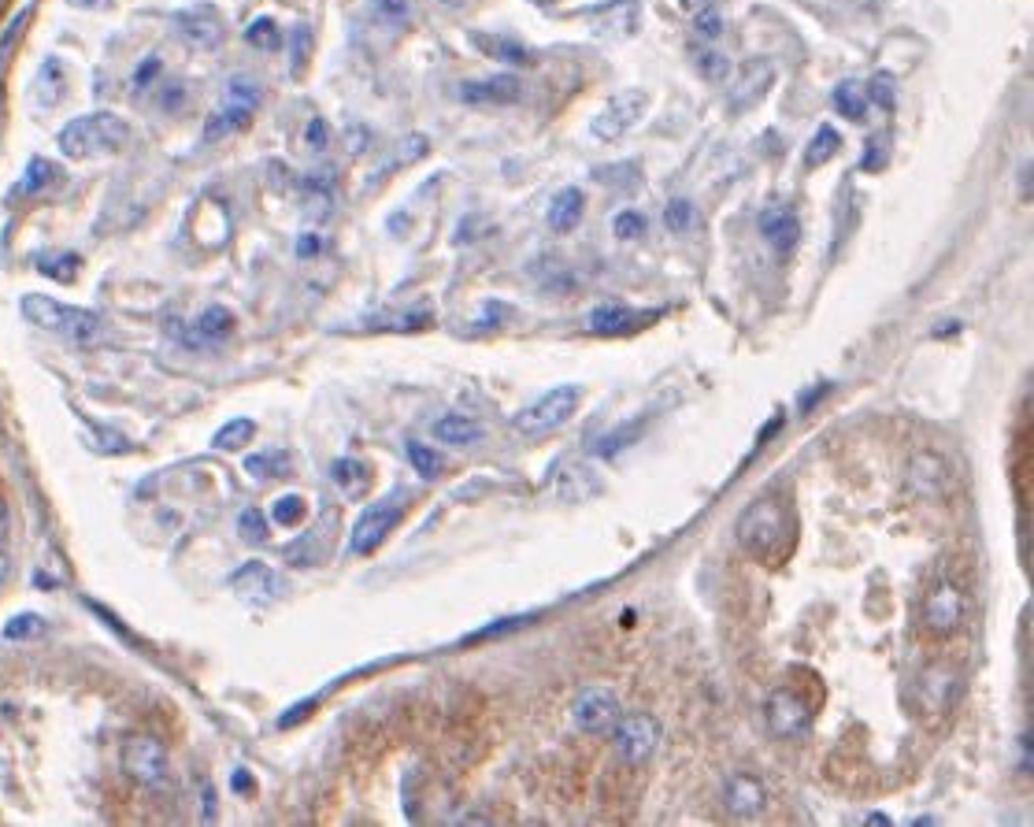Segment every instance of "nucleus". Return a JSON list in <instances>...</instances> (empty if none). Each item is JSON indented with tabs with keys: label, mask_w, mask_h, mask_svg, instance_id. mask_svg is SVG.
I'll return each mask as SVG.
<instances>
[{
	"label": "nucleus",
	"mask_w": 1034,
	"mask_h": 827,
	"mask_svg": "<svg viewBox=\"0 0 1034 827\" xmlns=\"http://www.w3.org/2000/svg\"><path fill=\"white\" fill-rule=\"evenodd\" d=\"M738 542L760 565H783L794 546V516L778 498H756L738 520Z\"/></svg>",
	"instance_id": "f257e3e1"
},
{
	"label": "nucleus",
	"mask_w": 1034,
	"mask_h": 827,
	"mask_svg": "<svg viewBox=\"0 0 1034 827\" xmlns=\"http://www.w3.org/2000/svg\"><path fill=\"white\" fill-rule=\"evenodd\" d=\"M130 141V123L119 119L116 112H89L71 119L56 146L67 160H89V157H105V152H119Z\"/></svg>",
	"instance_id": "f03ea898"
},
{
	"label": "nucleus",
	"mask_w": 1034,
	"mask_h": 827,
	"mask_svg": "<svg viewBox=\"0 0 1034 827\" xmlns=\"http://www.w3.org/2000/svg\"><path fill=\"white\" fill-rule=\"evenodd\" d=\"M19 312L30 319L33 327L49 330V335H63L74 341H93L100 335V316L89 312V308H74V305H60L56 297L44 293H27L19 301Z\"/></svg>",
	"instance_id": "7ed1b4c3"
},
{
	"label": "nucleus",
	"mask_w": 1034,
	"mask_h": 827,
	"mask_svg": "<svg viewBox=\"0 0 1034 827\" xmlns=\"http://www.w3.org/2000/svg\"><path fill=\"white\" fill-rule=\"evenodd\" d=\"M578 405H583V386H575V382L553 386V390L541 393L534 405L519 408V412L511 416V427H516L523 438H545V435L560 431V427L578 412Z\"/></svg>",
	"instance_id": "20e7f679"
},
{
	"label": "nucleus",
	"mask_w": 1034,
	"mask_h": 827,
	"mask_svg": "<svg viewBox=\"0 0 1034 827\" xmlns=\"http://www.w3.org/2000/svg\"><path fill=\"white\" fill-rule=\"evenodd\" d=\"M967 620V594L961 582L938 579L923 594V631L931 638H953Z\"/></svg>",
	"instance_id": "39448f33"
},
{
	"label": "nucleus",
	"mask_w": 1034,
	"mask_h": 827,
	"mask_svg": "<svg viewBox=\"0 0 1034 827\" xmlns=\"http://www.w3.org/2000/svg\"><path fill=\"white\" fill-rule=\"evenodd\" d=\"M612 749H616V757L623 765L630 768H642L645 760L656 754V746H660V720L649 713H630V716H619L616 727H612Z\"/></svg>",
	"instance_id": "423d86ee"
},
{
	"label": "nucleus",
	"mask_w": 1034,
	"mask_h": 827,
	"mask_svg": "<svg viewBox=\"0 0 1034 827\" xmlns=\"http://www.w3.org/2000/svg\"><path fill=\"white\" fill-rule=\"evenodd\" d=\"M119 760H122V771L145 790H160L167 776H171L167 749L160 738H152V735H130L127 743H122Z\"/></svg>",
	"instance_id": "0eeeda50"
},
{
	"label": "nucleus",
	"mask_w": 1034,
	"mask_h": 827,
	"mask_svg": "<svg viewBox=\"0 0 1034 827\" xmlns=\"http://www.w3.org/2000/svg\"><path fill=\"white\" fill-rule=\"evenodd\" d=\"M649 104H653L649 93L638 90V86H634V90H619L616 97H608V104L594 116L589 134L597 141H619L623 134H630V130L642 123Z\"/></svg>",
	"instance_id": "6e6552de"
},
{
	"label": "nucleus",
	"mask_w": 1034,
	"mask_h": 827,
	"mask_svg": "<svg viewBox=\"0 0 1034 827\" xmlns=\"http://www.w3.org/2000/svg\"><path fill=\"white\" fill-rule=\"evenodd\" d=\"M400 516H405V494L400 490L389 494V498H382V501L367 505V509L360 512V520H356V527H352L349 554H356V557L375 554V549L386 542V535L400 524Z\"/></svg>",
	"instance_id": "1a4fd4ad"
},
{
	"label": "nucleus",
	"mask_w": 1034,
	"mask_h": 827,
	"mask_svg": "<svg viewBox=\"0 0 1034 827\" xmlns=\"http://www.w3.org/2000/svg\"><path fill=\"white\" fill-rule=\"evenodd\" d=\"M256 108H260V86H256L252 79H230L227 82V101H222V108L208 119V127H205V141H219V138H227L230 130L245 127L256 116Z\"/></svg>",
	"instance_id": "9d476101"
},
{
	"label": "nucleus",
	"mask_w": 1034,
	"mask_h": 827,
	"mask_svg": "<svg viewBox=\"0 0 1034 827\" xmlns=\"http://www.w3.org/2000/svg\"><path fill=\"white\" fill-rule=\"evenodd\" d=\"M619 716H623V709H619L616 690L597 687V682L594 687H583L578 690V698L571 701V724L583 735H608Z\"/></svg>",
	"instance_id": "9b49d317"
},
{
	"label": "nucleus",
	"mask_w": 1034,
	"mask_h": 827,
	"mask_svg": "<svg viewBox=\"0 0 1034 827\" xmlns=\"http://www.w3.org/2000/svg\"><path fill=\"white\" fill-rule=\"evenodd\" d=\"M175 30H178V38L193 49H219L222 38H227V23H222L216 4L182 8V12L175 16Z\"/></svg>",
	"instance_id": "f8f14e48"
},
{
	"label": "nucleus",
	"mask_w": 1034,
	"mask_h": 827,
	"mask_svg": "<svg viewBox=\"0 0 1034 827\" xmlns=\"http://www.w3.org/2000/svg\"><path fill=\"white\" fill-rule=\"evenodd\" d=\"M905 482H908V490L916 494V498H923V501H938V498H945V494H950L953 476H950V465H945V460H942L938 454H931V449H919V454L908 457Z\"/></svg>",
	"instance_id": "ddd939ff"
},
{
	"label": "nucleus",
	"mask_w": 1034,
	"mask_h": 827,
	"mask_svg": "<svg viewBox=\"0 0 1034 827\" xmlns=\"http://www.w3.org/2000/svg\"><path fill=\"white\" fill-rule=\"evenodd\" d=\"M764 716H767V727H772V735L775 738H801L808 731V724H812V709H808V701L801 698V694H794V690H775L772 698H767V705H764Z\"/></svg>",
	"instance_id": "4468645a"
},
{
	"label": "nucleus",
	"mask_w": 1034,
	"mask_h": 827,
	"mask_svg": "<svg viewBox=\"0 0 1034 827\" xmlns=\"http://www.w3.org/2000/svg\"><path fill=\"white\" fill-rule=\"evenodd\" d=\"M456 97H460L464 104H478V108L519 104L523 101V79H516V74H494V79L460 82L456 86Z\"/></svg>",
	"instance_id": "2eb2a0df"
},
{
	"label": "nucleus",
	"mask_w": 1034,
	"mask_h": 827,
	"mask_svg": "<svg viewBox=\"0 0 1034 827\" xmlns=\"http://www.w3.org/2000/svg\"><path fill=\"white\" fill-rule=\"evenodd\" d=\"M772 86H775V63L772 60L756 57L749 63H742L738 82H734V90H730V108L734 112H749V108H756L767 93H772Z\"/></svg>",
	"instance_id": "dca6fc26"
},
{
	"label": "nucleus",
	"mask_w": 1034,
	"mask_h": 827,
	"mask_svg": "<svg viewBox=\"0 0 1034 827\" xmlns=\"http://www.w3.org/2000/svg\"><path fill=\"white\" fill-rule=\"evenodd\" d=\"M589 27L597 30L600 38H634L642 30V4L638 0H608L589 12Z\"/></svg>",
	"instance_id": "f3484780"
},
{
	"label": "nucleus",
	"mask_w": 1034,
	"mask_h": 827,
	"mask_svg": "<svg viewBox=\"0 0 1034 827\" xmlns=\"http://www.w3.org/2000/svg\"><path fill=\"white\" fill-rule=\"evenodd\" d=\"M723 805H727V813L738 816V820H753V816L764 813L767 790L760 779L749 776V771H738V776H730L723 783Z\"/></svg>",
	"instance_id": "a211bd4d"
},
{
	"label": "nucleus",
	"mask_w": 1034,
	"mask_h": 827,
	"mask_svg": "<svg viewBox=\"0 0 1034 827\" xmlns=\"http://www.w3.org/2000/svg\"><path fill=\"white\" fill-rule=\"evenodd\" d=\"M756 227H760V238L772 246L775 252H794V246L801 241V219H797V212L794 208H786V205H772V208H764L760 212V219H756Z\"/></svg>",
	"instance_id": "6ab92c4d"
},
{
	"label": "nucleus",
	"mask_w": 1034,
	"mask_h": 827,
	"mask_svg": "<svg viewBox=\"0 0 1034 827\" xmlns=\"http://www.w3.org/2000/svg\"><path fill=\"white\" fill-rule=\"evenodd\" d=\"M230 590H238L241 598L252 601V605H267L278 590H282V579H278L267 565H260V560H249V565L230 576Z\"/></svg>",
	"instance_id": "aec40b11"
},
{
	"label": "nucleus",
	"mask_w": 1034,
	"mask_h": 827,
	"mask_svg": "<svg viewBox=\"0 0 1034 827\" xmlns=\"http://www.w3.org/2000/svg\"><path fill=\"white\" fill-rule=\"evenodd\" d=\"M471 46L483 52L486 60L508 63V68H530V63H534V52L523 46V41L508 38V34H486V30H475Z\"/></svg>",
	"instance_id": "412c9836"
},
{
	"label": "nucleus",
	"mask_w": 1034,
	"mask_h": 827,
	"mask_svg": "<svg viewBox=\"0 0 1034 827\" xmlns=\"http://www.w3.org/2000/svg\"><path fill=\"white\" fill-rule=\"evenodd\" d=\"M653 312H630L623 305H597L594 312L586 316V327L594 335H623V330H634L642 323H653Z\"/></svg>",
	"instance_id": "4be33fe9"
},
{
	"label": "nucleus",
	"mask_w": 1034,
	"mask_h": 827,
	"mask_svg": "<svg viewBox=\"0 0 1034 827\" xmlns=\"http://www.w3.org/2000/svg\"><path fill=\"white\" fill-rule=\"evenodd\" d=\"M583 212H586L583 190H578V186H564V190L549 201L545 223H549V230H556V235H567V230H575L578 223H583Z\"/></svg>",
	"instance_id": "5701e85b"
},
{
	"label": "nucleus",
	"mask_w": 1034,
	"mask_h": 827,
	"mask_svg": "<svg viewBox=\"0 0 1034 827\" xmlns=\"http://www.w3.org/2000/svg\"><path fill=\"white\" fill-rule=\"evenodd\" d=\"M430 435L445 446H475L486 438L483 424H475L471 416H460V412H449V416H441V420H434Z\"/></svg>",
	"instance_id": "b1692460"
},
{
	"label": "nucleus",
	"mask_w": 1034,
	"mask_h": 827,
	"mask_svg": "<svg viewBox=\"0 0 1034 827\" xmlns=\"http://www.w3.org/2000/svg\"><path fill=\"white\" fill-rule=\"evenodd\" d=\"M330 479H334V487L345 494V498H364L367 487H371V468H367L364 460L341 457V460H334Z\"/></svg>",
	"instance_id": "393cba45"
},
{
	"label": "nucleus",
	"mask_w": 1034,
	"mask_h": 827,
	"mask_svg": "<svg viewBox=\"0 0 1034 827\" xmlns=\"http://www.w3.org/2000/svg\"><path fill=\"white\" fill-rule=\"evenodd\" d=\"M831 108L842 119H849V123H864V119H867V93H864V86L853 82V79L838 82V86H834V93H831Z\"/></svg>",
	"instance_id": "a878e982"
},
{
	"label": "nucleus",
	"mask_w": 1034,
	"mask_h": 827,
	"mask_svg": "<svg viewBox=\"0 0 1034 827\" xmlns=\"http://www.w3.org/2000/svg\"><path fill=\"white\" fill-rule=\"evenodd\" d=\"M953 682H956L953 668H945V665H934V668L923 671V676H919V694H923V701H927V709L938 713L942 705L950 701Z\"/></svg>",
	"instance_id": "bb28decb"
},
{
	"label": "nucleus",
	"mask_w": 1034,
	"mask_h": 827,
	"mask_svg": "<svg viewBox=\"0 0 1034 827\" xmlns=\"http://www.w3.org/2000/svg\"><path fill=\"white\" fill-rule=\"evenodd\" d=\"M842 149V134L834 130L831 123H823L816 134H812V141H808V149H805V168L808 171H816V168H823L834 152Z\"/></svg>",
	"instance_id": "cd10ccee"
},
{
	"label": "nucleus",
	"mask_w": 1034,
	"mask_h": 827,
	"mask_svg": "<svg viewBox=\"0 0 1034 827\" xmlns=\"http://www.w3.org/2000/svg\"><path fill=\"white\" fill-rule=\"evenodd\" d=\"M405 457H408V465L416 468V476L419 479H438L441 476V468H445V460H441V454L438 449H430V446H422V442H416V438H408L405 442Z\"/></svg>",
	"instance_id": "c85d7f7f"
},
{
	"label": "nucleus",
	"mask_w": 1034,
	"mask_h": 827,
	"mask_svg": "<svg viewBox=\"0 0 1034 827\" xmlns=\"http://www.w3.org/2000/svg\"><path fill=\"white\" fill-rule=\"evenodd\" d=\"M230 330H233V312H230V308H222V305H208L205 312H200V319H197V335L205 338V341L230 338Z\"/></svg>",
	"instance_id": "c756f323"
},
{
	"label": "nucleus",
	"mask_w": 1034,
	"mask_h": 827,
	"mask_svg": "<svg viewBox=\"0 0 1034 827\" xmlns=\"http://www.w3.org/2000/svg\"><path fill=\"white\" fill-rule=\"evenodd\" d=\"M252 438H256V424L252 420H230V424H222L219 431H216L211 446L222 449V454H233V449L249 446Z\"/></svg>",
	"instance_id": "7c9ffc66"
},
{
	"label": "nucleus",
	"mask_w": 1034,
	"mask_h": 827,
	"mask_svg": "<svg viewBox=\"0 0 1034 827\" xmlns=\"http://www.w3.org/2000/svg\"><path fill=\"white\" fill-rule=\"evenodd\" d=\"M245 41H249L252 49H260V52H275L278 46H282V30H278V23L271 16H260V19H252L249 27H245Z\"/></svg>",
	"instance_id": "2f4dec72"
},
{
	"label": "nucleus",
	"mask_w": 1034,
	"mask_h": 827,
	"mask_svg": "<svg viewBox=\"0 0 1034 827\" xmlns=\"http://www.w3.org/2000/svg\"><path fill=\"white\" fill-rule=\"evenodd\" d=\"M664 227H667V235H675V238L689 235V230H694V205H689L686 197H672V201L664 205Z\"/></svg>",
	"instance_id": "473e14b6"
},
{
	"label": "nucleus",
	"mask_w": 1034,
	"mask_h": 827,
	"mask_svg": "<svg viewBox=\"0 0 1034 827\" xmlns=\"http://www.w3.org/2000/svg\"><path fill=\"white\" fill-rule=\"evenodd\" d=\"M245 471L256 479H282V476H289V457L278 454V449L275 454H256V457L245 460Z\"/></svg>",
	"instance_id": "72a5a7b5"
},
{
	"label": "nucleus",
	"mask_w": 1034,
	"mask_h": 827,
	"mask_svg": "<svg viewBox=\"0 0 1034 827\" xmlns=\"http://www.w3.org/2000/svg\"><path fill=\"white\" fill-rule=\"evenodd\" d=\"M305 516H308V505H305L300 494H282V498L271 505V520L278 527H297L300 520H305Z\"/></svg>",
	"instance_id": "f704fd0d"
},
{
	"label": "nucleus",
	"mask_w": 1034,
	"mask_h": 827,
	"mask_svg": "<svg viewBox=\"0 0 1034 827\" xmlns=\"http://www.w3.org/2000/svg\"><path fill=\"white\" fill-rule=\"evenodd\" d=\"M864 93H867V104H878L883 112H889V108L897 104V82L889 79L886 71L872 74V82L864 86Z\"/></svg>",
	"instance_id": "c9c22d12"
},
{
	"label": "nucleus",
	"mask_w": 1034,
	"mask_h": 827,
	"mask_svg": "<svg viewBox=\"0 0 1034 827\" xmlns=\"http://www.w3.org/2000/svg\"><path fill=\"white\" fill-rule=\"evenodd\" d=\"M697 71L705 82H723L730 74V60L719 49H700L697 52Z\"/></svg>",
	"instance_id": "e433bc0d"
},
{
	"label": "nucleus",
	"mask_w": 1034,
	"mask_h": 827,
	"mask_svg": "<svg viewBox=\"0 0 1034 827\" xmlns=\"http://www.w3.org/2000/svg\"><path fill=\"white\" fill-rule=\"evenodd\" d=\"M645 216L642 212H630V208H623V212L612 219V230H616V238L619 241H638V238H645Z\"/></svg>",
	"instance_id": "4c0bfd02"
},
{
	"label": "nucleus",
	"mask_w": 1034,
	"mask_h": 827,
	"mask_svg": "<svg viewBox=\"0 0 1034 827\" xmlns=\"http://www.w3.org/2000/svg\"><path fill=\"white\" fill-rule=\"evenodd\" d=\"M238 531L245 535V542L249 546H264L267 542V520L260 509H245L238 516Z\"/></svg>",
	"instance_id": "58836bf2"
},
{
	"label": "nucleus",
	"mask_w": 1034,
	"mask_h": 827,
	"mask_svg": "<svg viewBox=\"0 0 1034 827\" xmlns=\"http://www.w3.org/2000/svg\"><path fill=\"white\" fill-rule=\"evenodd\" d=\"M44 631V620L41 616H11L8 620V627H4V638H11V642H19V638H33V635H41Z\"/></svg>",
	"instance_id": "ea45409f"
},
{
	"label": "nucleus",
	"mask_w": 1034,
	"mask_h": 827,
	"mask_svg": "<svg viewBox=\"0 0 1034 827\" xmlns=\"http://www.w3.org/2000/svg\"><path fill=\"white\" fill-rule=\"evenodd\" d=\"M38 268H41V275H49V279L71 282V279H74V268H78V257H41Z\"/></svg>",
	"instance_id": "a19ab883"
},
{
	"label": "nucleus",
	"mask_w": 1034,
	"mask_h": 827,
	"mask_svg": "<svg viewBox=\"0 0 1034 827\" xmlns=\"http://www.w3.org/2000/svg\"><path fill=\"white\" fill-rule=\"evenodd\" d=\"M56 179V168L49 160H41V157H33L30 160V168H27V182H22V190L27 193H38L41 186H49Z\"/></svg>",
	"instance_id": "79ce46f5"
},
{
	"label": "nucleus",
	"mask_w": 1034,
	"mask_h": 827,
	"mask_svg": "<svg viewBox=\"0 0 1034 827\" xmlns=\"http://www.w3.org/2000/svg\"><path fill=\"white\" fill-rule=\"evenodd\" d=\"M308 57H311V30L300 23L297 27V34H294V63H289V71L294 74H300L308 68Z\"/></svg>",
	"instance_id": "37998d69"
},
{
	"label": "nucleus",
	"mask_w": 1034,
	"mask_h": 827,
	"mask_svg": "<svg viewBox=\"0 0 1034 827\" xmlns=\"http://www.w3.org/2000/svg\"><path fill=\"white\" fill-rule=\"evenodd\" d=\"M694 27H697V38L716 41L723 34V16L716 12V8H705V12L694 16Z\"/></svg>",
	"instance_id": "c03bdc74"
},
{
	"label": "nucleus",
	"mask_w": 1034,
	"mask_h": 827,
	"mask_svg": "<svg viewBox=\"0 0 1034 827\" xmlns=\"http://www.w3.org/2000/svg\"><path fill=\"white\" fill-rule=\"evenodd\" d=\"M375 12L386 19V23H400V19H408V0H371Z\"/></svg>",
	"instance_id": "a18cd8bd"
},
{
	"label": "nucleus",
	"mask_w": 1034,
	"mask_h": 827,
	"mask_svg": "<svg viewBox=\"0 0 1034 827\" xmlns=\"http://www.w3.org/2000/svg\"><path fill=\"white\" fill-rule=\"evenodd\" d=\"M530 616H511V620H497L494 627H486V631H478V635H471L467 642H483V638H489V635H500V631H516V627H523L527 624Z\"/></svg>",
	"instance_id": "49530a36"
},
{
	"label": "nucleus",
	"mask_w": 1034,
	"mask_h": 827,
	"mask_svg": "<svg viewBox=\"0 0 1034 827\" xmlns=\"http://www.w3.org/2000/svg\"><path fill=\"white\" fill-rule=\"evenodd\" d=\"M327 123L322 119H311V127H308V141H311V149H327Z\"/></svg>",
	"instance_id": "de8ad7c7"
},
{
	"label": "nucleus",
	"mask_w": 1034,
	"mask_h": 827,
	"mask_svg": "<svg viewBox=\"0 0 1034 827\" xmlns=\"http://www.w3.org/2000/svg\"><path fill=\"white\" fill-rule=\"evenodd\" d=\"M230 787H233V790H241V794H252V779H249V771H245V768L233 771Z\"/></svg>",
	"instance_id": "09e8293b"
},
{
	"label": "nucleus",
	"mask_w": 1034,
	"mask_h": 827,
	"mask_svg": "<svg viewBox=\"0 0 1034 827\" xmlns=\"http://www.w3.org/2000/svg\"><path fill=\"white\" fill-rule=\"evenodd\" d=\"M678 8H683L686 16H697V12H705V8H712V0H678Z\"/></svg>",
	"instance_id": "8fccbe9b"
},
{
	"label": "nucleus",
	"mask_w": 1034,
	"mask_h": 827,
	"mask_svg": "<svg viewBox=\"0 0 1034 827\" xmlns=\"http://www.w3.org/2000/svg\"><path fill=\"white\" fill-rule=\"evenodd\" d=\"M8 576H11V557H8V549L0 546V587L8 582Z\"/></svg>",
	"instance_id": "3c124183"
},
{
	"label": "nucleus",
	"mask_w": 1034,
	"mask_h": 827,
	"mask_svg": "<svg viewBox=\"0 0 1034 827\" xmlns=\"http://www.w3.org/2000/svg\"><path fill=\"white\" fill-rule=\"evenodd\" d=\"M316 249H319L316 235H305V241H300V246H297V252H300V257H311V252H316Z\"/></svg>",
	"instance_id": "603ef678"
},
{
	"label": "nucleus",
	"mask_w": 1034,
	"mask_h": 827,
	"mask_svg": "<svg viewBox=\"0 0 1034 827\" xmlns=\"http://www.w3.org/2000/svg\"><path fill=\"white\" fill-rule=\"evenodd\" d=\"M74 4H82V8H111L116 0H74Z\"/></svg>",
	"instance_id": "864d4df0"
},
{
	"label": "nucleus",
	"mask_w": 1034,
	"mask_h": 827,
	"mask_svg": "<svg viewBox=\"0 0 1034 827\" xmlns=\"http://www.w3.org/2000/svg\"><path fill=\"white\" fill-rule=\"evenodd\" d=\"M4 531H8V505L0 498V538H4Z\"/></svg>",
	"instance_id": "5fc2aeb1"
},
{
	"label": "nucleus",
	"mask_w": 1034,
	"mask_h": 827,
	"mask_svg": "<svg viewBox=\"0 0 1034 827\" xmlns=\"http://www.w3.org/2000/svg\"><path fill=\"white\" fill-rule=\"evenodd\" d=\"M534 4H553V0H534Z\"/></svg>",
	"instance_id": "6e6d98bb"
}]
</instances>
